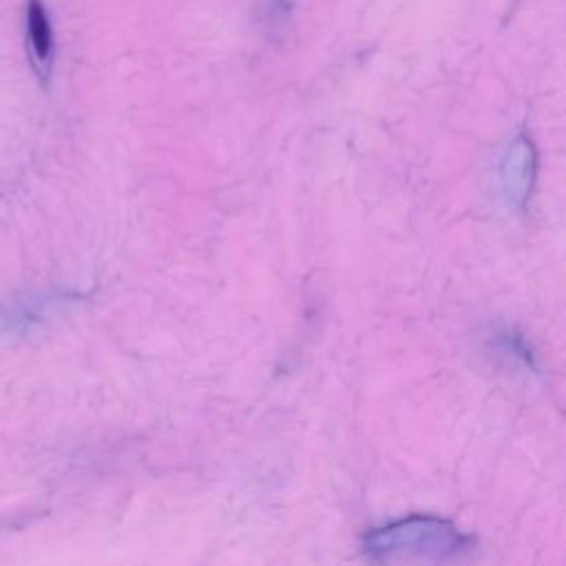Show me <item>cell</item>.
Instances as JSON below:
<instances>
[{"instance_id":"cell-1","label":"cell","mask_w":566,"mask_h":566,"mask_svg":"<svg viewBox=\"0 0 566 566\" xmlns=\"http://www.w3.org/2000/svg\"><path fill=\"white\" fill-rule=\"evenodd\" d=\"M464 544L467 537L451 522L429 515H411L371 531L363 542V551L371 559H447L460 553Z\"/></svg>"},{"instance_id":"cell-2","label":"cell","mask_w":566,"mask_h":566,"mask_svg":"<svg viewBox=\"0 0 566 566\" xmlns=\"http://www.w3.org/2000/svg\"><path fill=\"white\" fill-rule=\"evenodd\" d=\"M535 177V150L533 144L526 137H515L509 146V153L504 157L502 166V181L504 190L513 206H524Z\"/></svg>"},{"instance_id":"cell-3","label":"cell","mask_w":566,"mask_h":566,"mask_svg":"<svg viewBox=\"0 0 566 566\" xmlns=\"http://www.w3.org/2000/svg\"><path fill=\"white\" fill-rule=\"evenodd\" d=\"M27 40L35 64L46 73L53 57V29L42 0L27 2Z\"/></svg>"},{"instance_id":"cell-4","label":"cell","mask_w":566,"mask_h":566,"mask_svg":"<svg viewBox=\"0 0 566 566\" xmlns=\"http://www.w3.org/2000/svg\"><path fill=\"white\" fill-rule=\"evenodd\" d=\"M272 2V9L276 11V13H290L292 11V7H294V0H270Z\"/></svg>"}]
</instances>
